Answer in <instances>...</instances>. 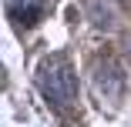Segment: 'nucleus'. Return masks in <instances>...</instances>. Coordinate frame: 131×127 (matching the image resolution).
<instances>
[{
  "label": "nucleus",
  "mask_w": 131,
  "mask_h": 127,
  "mask_svg": "<svg viewBox=\"0 0 131 127\" xmlns=\"http://www.w3.org/2000/svg\"><path fill=\"white\" fill-rule=\"evenodd\" d=\"M40 90H44V97L50 100V104H57V107L71 104L74 94H77V80H74L71 67L64 60L44 64V70H40Z\"/></svg>",
  "instance_id": "f257e3e1"
},
{
  "label": "nucleus",
  "mask_w": 131,
  "mask_h": 127,
  "mask_svg": "<svg viewBox=\"0 0 131 127\" xmlns=\"http://www.w3.org/2000/svg\"><path fill=\"white\" fill-rule=\"evenodd\" d=\"M7 4V13L17 20V23H37L40 13H44V0H4Z\"/></svg>",
  "instance_id": "f03ea898"
}]
</instances>
